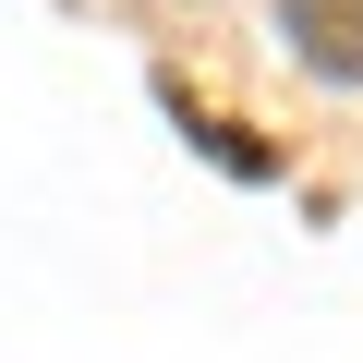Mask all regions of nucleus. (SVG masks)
Wrapping results in <instances>:
<instances>
[{
    "mask_svg": "<svg viewBox=\"0 0 363 363\" xmlns=\"http://www.w3.org/2000/svg\"><path fill=\"white\" fill-rule=\"evenodd\" d=\"M279 37L303 73L327 85H363V0H279Z\"/></svg>",
    "mask_w": 363,
    "mask_h": 363,
    "instance_id": "nucleus-1",
    "label": "nucleus"
}]
</instances>
